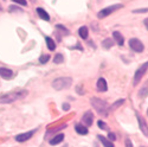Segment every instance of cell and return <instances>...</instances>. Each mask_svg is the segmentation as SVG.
<instances>
[{"label": "cell", "instance_id": "obj_1", "mask_svg": "<svg viewBox=\"0 0 148 147\" xmlns=\"http://www.w3.org/2000/svg\"><path fill=\"white\" fill-rule=\"evenodd\" d=\"M27 91L21 90V91H13V93H7L0 96V103H12L14 102L18 99H21V97L26 96Z\"/></svg>", "mask_w": 148, "mask_h": 147}, {"label": "cell", "instance_id": "obj_2", "mask_svg": "<svg viewBox=\"0 0 148 147\" xmlns=\"http://www.w3.org/2000/svg\"><path fill=\"white\" fill-rule=\"evenodd\" d=\"M90 102H91L92 107L95 108V110L100 115H102V116H107L108 115V104L104 101H102L101 99H98V97H92Z\"/></svg>", "mask_w": 148, "mask_h": 147}, {"label": "cell", "instance_id": "obj_3", "mask_svg": "<svg viewBox=\"0 0 148 147\" xmlns=\"http://www.w3.org/2000/svg\"><path fill=\"white\" fill-rule=\"evenodd\" d=\"M72 80L70 77H59L52 82V87L56 90H64L71 87Z\"/></svg>", "mask_w": 148, "mask_h": 147}, {"label": "cell", "instance_id": "obj_4", "mask_svg": "<svg viewBox=\"0 0 148 147\" xmlns=\"http://www.w3.org/2000/svg\"><path fill=\"white\" fill-rule=\"evenodd\" d=\"M121 7H122V5H120V4H116V5H112V6H108V7H106V8H103L102 11H100V12H98L97 17L100 18V19H102V18H106V17H108L109 14H112L113 12L117 11L119 8H121Z\"/></svg>", "mask_w": 148, "mask_h": 147}, {"label": "cell", "instance_id": "obj_5", "mask_svg": "<svg viewBox=\"0 0 148 147\" xmlns=\"http://www.w3.org/2000/svg\"><path fill=\"white\" fill-rule=\"evenodd\" d=\"M147 69H148V62L143 63V64L136 70V72H135V75H134V85H136V84L141 81V78L143 77V75H145V72L147 71Z\"/></svg>", "mask_w": 148, "mask_h": 147}, {"label": "cell", "instance_id": "obj_6", "mask_svg": "<svg viewBox=\"0 0 148 147\" xmlns=\"http://www.w3.org/2000/svg\"><path fill=\"white\" fill-rule=\"evenodd\" d=\"M36 133V129H32L30 132H26V133H21V134H18V135H16V141L18 142H25L27 140H30L32 137H33V134Z\"/></svg>", "mask_w": 148, "mask_h": 147}, {"label": "cell", "instance_id": "obj_7", "mask_svg": "<svg viewBox=\"0 0 148 147\" xmlns=\"http://www.w3.org/2000/svg\"><path fill=\"white\" fill-rule=\"evenodd\" d=\"M129 46L135 52H142L143 51V44L136 38H133L129 41Z\"/></svg>", "mask_w": 148, "mask_h": 147}, {"label": "cell", "instance_id": "obj_8", "mask_svg": "<svg viewBox=\"0 0 148 147\" xmlns=\"http://www.w3.org/2000/svg\"><path fill=\"white\" fill-rule=\"evenodd\" d=\"M92 120H94V114L91 112H87L83 117H82V121H83V125L85 127H90L92 125Z\"/></svg>", "mask_w": 148, "mask_h": 147}, {"label": "cell", "instance_id": "obj_9", "mask_svg": "<svg viewBox=\"0 0 148 147\" xmlns=\"http://www.w3.org/2000/svg\"><path fill=\"white\" fill-rule=\"evenodd\" d=\"M0 76L4 80H11L13 77V71L7 68H0Z\"/></svg>", "mask_w": 148, "mask_h": 147}, {"label": "cell", "instance_id": "obj_10", "mask_svg": "<svg viewBox=\"0 0 148 147\" xmlns=\"http://www.w3.org/2000/svg\"><path fill=\"white\" fill-rule=\"evenodd\" d=\"M97 89L100 91H107L108 85H107V81L104 78H100L97 81Z\"/></svg>", "mask_w": 148, "mask_h": 147}, {"label": "cell", "instance_id": "obj_11", "mask_svg": "<svg viewBox=\"0 0 148 147\" xmlns=\"http://www.w3.org/2000/svg\"><path fill=\"white\" fill-rule=\"evenodd\" d=\"M37 13H38V16H39L42 19H44V20H46V21L50 20V16H49L47 12H45V10L38 7V8H37Z\"/></svg>", "mask_w": 148, "mask_h": 147}, {"label": "cell", "instance_id": "obj_12", "mask_svg": "<svg viewBox=\"0 0 148 147\" xmlns=\"http://www.w3.org/2000/svg\"><path fill=\"white\" fill-rule=\"evenodd\" d=\"M113 37H114V39L116 41V43H117L120 46L123 45V43H125V38H123V36H122L120 32L115 31V32L113 33Z\"/></svg>", "mask_w": 148, "mask_h": 147}, {"label": "cell", "instance_id": "obj_13", "mask_svg": "<svg viewBox=\"0 0 148 147\" xmlns=\"http://www.w3.org/2000/svg\"><path fill=\"white\" fill-rule=\"evenodd\" d=\"M64 140V134H58V135H56L55 138H52L51 140H50V145H58V144H60L62 141Z\"/></svg>", "mask_w": 148, "mask_h": 147}, {"label": "cell", "instance_id": "obj_14", "mask_svg": "<svg viewBox=\"0 0 148 147\" xmlns=\"http://www.w3.org/2000/svg\"><path fill=\"white\" fill-rule=\"evenodd\" d=\"M45 41H46V45H47V49L50 51H53L56 49V43L52 38H50V37H45Z\"/></svg>", "mask_w": 148, "mask_h": 147}, {"label": "cell", "instance_id": "obj_15", "mask_svg": "<svg viewBox=\"0 0 148 147\" xmlns=\"http://www.w3.org/2000/svg\"><path fill=\"white\" fill-rule=\"evenodd\" d=\"M97 138H98V140H100V141L103 144L104 147H114V144L110 141L109 139H107V138H104V137H102V135H98Z\"/></svg>", "mask_w": 148, "mask_h": 147}, {"label": "cell", "instance_id": "obj_16", "mask_svg": "<svg viewBox=\"0 0 148 147\" xmlns=\"http://www.w3.org/2000/svg\"><path fill=\"white\" fill-rule=\"evenodd\" d=\"M76 132L81 135H87L88 134V128L83 125H76Z\"/></svg>", "mask_w": 148, "mask_h": 147}, {"label": "cell", "instance_id": "obj_17", "mask_svg": "<svg viewBox=\"0 0 148 147\" xmlns=\"http://www.w3.org/2000/svg\"><path fill=\"white\" fill-rule=\"evenodd\" d=\"M78 33H79V36H81V38L87 39V38H88V27H87V26H82V27L78 30Z\"/></svg>", "mask_w": 148, "mask_h": 147}, {"label": "cell", "instance_id": "obj_18", "mask_svg": "<svg viewBox=\"0 0 148 147\" xmlns=\"http://www.w3.org/2000/svg\"><path fill=\"white\" fill-rule=\"evenodd\" d=\"M114 45V42L112 41V38H107V39H104L103 42H102V46L104 47V49H110Z\"/></svg>", "mask_w": 148, "mask_h": 147}, {"label": "cell", "instance_id": "obj_19", "mask_svg": "<svg viewBox=\"0 0 148 147\" xmlns=\"http://www.w3.org/2000/svg\"><path fill=\"white\" fill-rule=\"evenodd\" d=\"M139 125H140V127H141L142 133L145 134V135H148V128H147V126L145 125V122H143V120H142L141 117H139Z\"/></svg>", "mask_w": 148, "mask_h": 147}, {"label": "cell", "instance_id": "obj_20", "mask_svg": "<svg viewBox=\"0 0 148 147\" xmlns=\"http://www.w3.org/2000/svg\"><path fill=\"white\" fill-rule=\"evenodd\" d=\"M53 62H55L56 64L63 63V62H64V56L62 55V54H57V55L55 56V58H53Z\"/></svg>", "mask_w": 148, "mask_h": 147}, {"label": "cell", "instance_id": "obj_21", "mask_svg": "<svg viewBox=\"0 0 148 147\" xmlns=\"http://www.w3.org/2000/svg\"><path fill=\"white\" fill-rule=\"evenodd\" d=\"M49 59H50V56H49V55H42L39 57V63L40 64H45Z\"/></svg>", "mask_w": 148, "mask_h": 147}, {"label": "cell", "instance_id": "obj_22", "mask_svg": "<svg viewBox=\"0 0 148 147\" xmlns=\"http://www.w3.org/2000/svg\"><path fill=\"white\" fill-rule=\"evenodd\" d=\"M12 1L16 3V4H19V5H23V6H27L26 0H12Z\"/></svg>", "mask_w": 148, "mask_h": 147}, {"label": "cell", "instance_id": "obj_23", "mask_svg": "<svg viewBox=\"0 0 148 147\" xmlns=\"http://www.w3.org/2000/svg\"><path fill=\"white\" fill-rule=\"evenodd\" d=\"M123 102H125V100H123V99H122V100H119V101H116V103H114V104L112 106V110H113V109H116V108H117L119 106H121Z\"/></svg>", "mask_w": 148, "mask_h": 147}, {"label": "cell", "instance_id": "obj_24", "mask_svg": "<svg viewBox=\"0 0 148 147\" xmlns=\"http://www.w3.org/2000/svg\"><path fill=\"white\" fill-rule=\"evenodd\" d=\"M145 12H148V8H141V10H135L134 13H145Z\"/></svg>", "mask_w": 148, "mask_h": 147}, {"label": "cell", "instance_id": "obj_25", "mask_svg": "<svg viewBox=\"0 0 148 147\" xmlns=\"http://www.w3.org/2000/svg\"><path fill=\"white\" fill-rule=\"evenodd\" d=\"M98 127L102 128V129H106V128H107V125L104 124L103 121H98Z\"/></svg>", "mask_w": 148, "mask_h": 147}, {"label": "cell", "instance_id": "obj_26", "mask_svg": "<svg viewBox=\"0 0 148 147\" xmlns=\"http://www.w3.org/2000/svg\"><path fill=\"white\" fill-rule=\"evenodd\" d=\"M108 139H109L110 141H113V140H115V139H116V137H115V134H114V133H109V134H108Z\"/></svg>", "mask_w": 148, "mask_h": 147}, {"label": "cell", "instance_id": "obj_27", "mask_svg": "<svg viewBox=\"0 0 148 147\" xmlns=\"http://www.w3.org/2000/svg\"><path fill=\"white\" fill-rule=\"evenodd\" d=\"M126 147H133V144H132V141H130V139H126Z\"/></svg>", "mask_w": 148, "mask_h": 147}, {"label": "cell", "instance_id": "obj_28", "mask_svg": "<svg viewBox=\"0 0 148 147\" xmlns=\"http://www.w3.org/2000/svg\"><path fill=\"white\" fill-rule=\"evenodd\" d=\"M69 108H70V106H69L68 103H65V104H63V109H64V110H68Z\"/></svg>", "mask_w": 148, "mask_h": 147}, {"label": "cell", "instance_id": "obj_29", "mask_svg": "<svg viewBox=\"0 0 148 147\" xmlns=\"http://www.w3.org/2000/svg\"><path fill=\"white\" fill-rule=\"evenodd\" d=\"M143 23H145V25H146V27H147V30H148V18H146Z\"/></svg>", "mask_w": 148, "mask_h": 147}, {"label": "cell", "instance_id": "obj_30", "mask_svg": "<svg viewBox=\"0 0 148 147\" xmlns=\"http://www.w3.org/2000/svg\"><path fill=\"white\" fill-rule=\"evenodd\" d=\"M0 11H1V6H0Z\"/></svg>", "mask_w": 148, "mask_h": 147}]
</instances>
